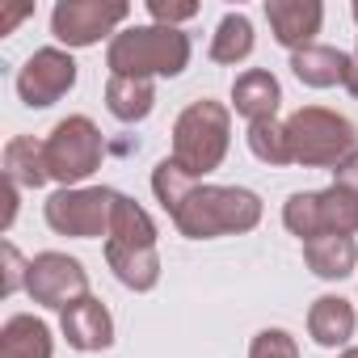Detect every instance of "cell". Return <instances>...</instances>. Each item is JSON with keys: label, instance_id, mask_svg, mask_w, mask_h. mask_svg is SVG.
Returning <instances> with one entry per match:
<instances>
[{"label": "cell", "instance_id": "1", "mask_svg": "<svg viewBox=\"0 0 358 358\" xmlns=\"http://www.w3.org/2000/svg\"><path fill=\"white\" fill-rule=\"evenodd\" d=\"M173 224L190 241H215L228 232H253L262 224V199L245 186H207L194 182L173 211Z\"/></svg>", "mask_w": 358, "mask_h": 358}, {"label": "cell", "instance_id": "2", "mask_svg": "<svg viewBox=\"0 0 358 358\" xmlns=\"http://www.w3.org/2000/svg\"><path fill=\"white\" fill-rule=\"evenodd\" d=\"M106 262L118 274V282L131 287V291H152L160 282L156 224L127 194L114 199V220H110V236H106Z\"/></svg>", "mask_w": 358, "mask_h": 358}, {"label": "cell", "instance_id": "3", "mask_svg": "<svg viewBox=\"0 0 358 358\" xmlns=\"http://www.w3.org/2000/svg\"><path fill=\"white\" fill-rule=\"evenodd\" d=\"M190 64V34L173 26H131L110 38V76H177Z\"/></svg>", "mask_w": 358, "mask_h": 358}, {"label": "cell", "instance_id": "4", "mask_svg": "<svg viewBox=\"0 0 358 358\" xmlns=\"http://www.w3.org/2000/svg\"><path fill=\"white\" fill-rule=\"evenodd\" d=\"M232 143V114L220 101H190L173 122V160L182 164L194 182L215 173Z\"/></svg>", "mask_w": 358, "mask_h": 358}, {"label": "cell", "instance_id": "5", "mask_svg": "<svg viewBox=\"0 0 358 358\" xmlns=\"http://www.w3.org/2000/svg\"><path fill=\"white\" fill-rule=\"evenodd\" d=\"M287 148L291 164L303 169H337L358 152V131L350 118L324 110V106H303L287 118Z\"/></svg>", "mask_w": 358, "mask_h": 358}, {"label": "cell", "instance_id": "6", "mask_svg": "<svg viewBox=\"0 0 358 358\" xmlns=\"http://www.w3.org/2000/svg\"><path fill=\"white\" fill-rule=\"evenodd\" d=\"M47 173H51V182H59L64 190H76L85 177L97 173L101 164V131L93 127V118L85 114H72L64 122H55V131L47 135Z\"/></svg>", "mask_w": 358, "mask_h": 358}, {"label": "cell", "instance_id": "7", "mask_svg": "<svg viewBox=\"0 0 358 358\" xmlns=\"http://www.w3.org/2000/svg\"><path fill=\"white\" fill-rule=\"evenodd\" d=\"M114 199H118V190H110V186L55 190V194L47 199V224H51V232H59V236H76V241L110 236Z\"/></svg>", "mask_w": 358, "mask_h": 358}, {"label": "cell", "instance_id": "8", "mask_svg": "<svg viewBox=\"0 0 358 358\" xmlns=\"http://www.w3.org/2000/svg\"><path fill=\"white\" fill-rule=\"evenodd\" d=\"M127 17H131V5H122V0H59L51 9V34L64 47H93L101 34H110Z\"/></svg>", "mask_w": 358, "mask_h": 358}, {"label": "cell", "instance_id": "9", "mask_svg": "<svg viewBox=\"0 0 358 358\" xmlns=\"http://www.w3.org/2000/svg\"><path fill=\"white\" fill-rule=\"evenodd\" d=\"M26 291H30L34 303L64 312L68 303H76V299L89 295V274H85V266H80L76 257H68V253H38V257L30 262Z\"/></svg>", "mask_w": 358, "mask_h": 358}, {"label": "cell", "instance_id": "10", "mask_svg": "<svg viewBox=\"0 0 358 358\" xmlns=\"http://www.w3.org/2000/svg\"><path fill=\"white\" fill-rule=\"evenodd\" d=\"M76 85V59L59 47H43L34 51L22 72H17V97L30 106V110H47L55 106L68 89Z\"/></svg>", "mask_w": 358, "mask_h": 358}, {"label": "cell", "instance_id": "11", "mask_svg": "<svg viewBox=\"0 0 358 358\" xmlns=\"http://www.w3.org/2000/svg\"><path fill=\"white\" fill-rule=\"evenodd\" d=\"M266 22H270L278 47H287L295 55V51L312 47V38L320 34L324 5L320 0H266Z\"/></svg>", "mask_w": 358, "mask_h": 358}, {"label": "cell", "instance_id": "12", "mask_svg": "<svg viewBox=\"0 0 358 358\" xmlns=\"http://www.w3.org/2000/svg\"><path fill=\"white\" fill-rule=\"evenodd\" d=\"M59 329H64L68 345L72 350H85V354L114 345V320H110V308L97 295H85V299L68 303L59 312Z\"/></svg>", "mask_w": 358, "mask_h": 358}, {"label": "cell", "instance_id": "13", "mask_svg": "<svg viewBox=\"0 0 358 358\" xmlns=\"http://www.w3.org/2000/svg\"><path fill=\"white\" fill-rule=\"evenodd\" d=\"M278 101H282V85H278V76L266 72V68H249V72H241V76L232 80V106H236V114L249 118V122L274 118Z\"/></svg>", "mask_w": 358, "mask_h": 358}, {"label": "cell", "instance_id": "14", "mask_svg": "<svg viewBox=\"0 0 358 358\" xmlns=\"http://www.w3.org/2000/svg\"><path fill=\"white\" fill-rule=\"evenodd\" d=\"M354 308H350V299H341V295H320L312 308H308V333H312V341L316 345H324V350H337V345H345L350 337H354Z\"/></svg>", "mask_w": 358, "mask_h": 358}, {"label": "cell", "instance_id": "15", "mask_svg": "<svg viewBox=\"0 0 358 358\" xmlns=\"http://www.w3.org/2000/svg\"><path fill=\"white\" fill-rule=\"evenodd\" d=\"M5 177L13 186H22V190H38V186H47L51 182V173H47V148L34 139V135H17V139H9L5 143Z\"/></svg>", "mask_w": 358, "mask_h": 358}, {"label": "cell", "instance_id": "16", "mask_svg": "<svg viewBox=\"0 0 358 358\" xmlns=\"http://www.w3.org/2000/svg\"><path fill=\"white\" fill-rule=\"evenodd\" d=\"M55 341L51 329L38 316H9L5 329H0V358H51Z\"/></svg>", "mask_w": 358, "mask_h": 358}, {"label": "cell", "instance_id": "17", "mask_svg": "<svg viewBox=\"0 0 358 358\" xmlns=\"http://www.w3.org/2000/svg\"><path fill=\"white\" fill-rule=\"evenodd\" d=\"M345 68H350V55L337 51V47H303L291 55V72L308 85V89H333V85H345Z\"/></svg>", "mask_w": 358, "mask_h": 358}, {"label": "cell", "instance_id": "18", "mask_svg": "<svg viewBox=\"0 0 358 358\" xmlns=\"http://www.w3.org/2000/svg\"><path fill=\"white\" fill-rule=\"evenodd\" d=\"M156 106V85L148 76H110L106 80V110L118 122H143Z\"/></svg>", "mask_w": 358, "mask_h": 358}, {"label": "cell", "instance_id": "19", "mask_svg": "<svg viewBox=\"0 0 358 358\" xmlns=\"http://www.w3.org/2000/svg\"><path fill=\"white\" fill-rule=\"evenodd\" d=\"M303 262H308V270H312L316 278L337 282V278L354 274L358 245H354V236H316V241L303 245Z\"/></svg>", "mask_w": 358, "mask_h": 358}, {"label": "cell", "instance_id": "20", "mask_svg": "<svg viewBox=\"0 0 358 358\" xmlns=\"http://www.w3.org/2000/svg\"><path fill=\"white\" fill-rule=\"evenodd\" d=\"M253 55V22L245 13H228L220 30L211 34V59L215 64H241Z\"/></svg>", "mask_w": 358, "mask_h": 358}, {"label": "cell", "instance_id": "21", "mask_svg": "<svg viewBox=\"0 0 358 358\" xmlns=\"http://www.w3.org/2000/svg\"><path fill=\"white\" fill-rule=\"evenodd\" d=\"M320 224H324V236H354L358 232V194L345 186L320 190Z\"/></svg>", "mask_w": 358, "mask_h": 358}, {"label": "cell", "instance_id": "22", "mask_svg": "<svg viewBox=\"0 0 358 358\" xmlns=\"http://www.w3.org/2000/svg\"><path fill=\"white\" fill-rule=\"evenodd\" d=\"M282 224L291 236H299L303 245L324 236V224H320V190H308V194H291L287 207H282Z\"/></svg>", "mask_w": 358, "mask_h": 358}, {"label": "cell", "instance_id": "23", "mask_svg": "<svg viewBox=\"0 0 358 358\" xmlns=\"http://www.w3.org/2000/svg\"><path fill=\"white\" fill-rule=\"evenodd\" d=\"M249 152H253L262 164H291V148H287V122H278V118L249 122Z\"/></svg>", "mask_w": 358, "mask_h": 358}, {"label": "cell", "instance_id": "24", "mask_svg": "<svg viewBox=\"0 0 358 358\" xmlns=\"http://www.w3.org/2000/svg\"><path fill=\"white\" fill-rule=\"evenodd\" d=\"M249 358H299V345L287 329H262L249 345Z\"/></svg>", "mask_w": 358, "mask_h": 358}, {"label": "cell", "instance_id": "25", "mask_svg": "<svg viewBox=\"0 0 358 358\" xmlns=\"http://www.w3.org/2000/svg\"><path fill=\"white\" fill-rule=\"evenodd\" d=\"M148 13H152V26H182L190 17H199V5L194 0H148Z\"/></svg>", "mask_w": 358, "mask_h": 358}, {"label": "cell", "instance_id": "26", "mask_svg": "<svg viewBox=\"0 0 358 358\" xmlns=\"http://www.w3.org/2000/svg\"><path fill=\"white\" fill-rule=\"evenodd\" d=\"M26 274H30V262H22V253L13 245H5V282H0V295H13L17 287H26Z\"/></svg>", "mask_w": 358, "mask_h": 358}, {"label": "cell", "instance_id": "27", "mask_svg": "<svg viewBox=\"0 0 358 358\" xmlns=\"http://www.w3.org/2000/svg\"><path fill=\"white\" fill-rule=\"evenodd\" d=\"M333 186H345V190H354V194H358V152L333 169Z\"/></svg>", "mask_w": 358, "mask_h": 358}, {"label": "cell", "instance_id": "28", "mask_svg": "<svg viewBox=\"0 0 358 358\" xmlns=\"http://www.w3.org/2000/svg\"><path fill=\"white\" fill-rule=\"evenodd\" d=\"M17 190H22V186H13L9 177H5V215H0V232H9L13 220H17Z\"/></svg>", "mask_w": 358, "mask_h": 358}, {"label": "cell", "instance_id": "29", "mask_svg": "<svg viewBox=\"0 0 358 358\" xmlns=\"http://www.w3.org/2000/svg\"><path fill=\"white\" fill-rule=\"evenodd\" d=\"M30 13H34V9H30V5H22V9H9V13H5V17H0V34H9V30H13V26H17V22H26V17H30Z\"/></svg>", "mask_w": 358, "mask_h": 358}, {"label": "cell", "instance_id": "30", "mask_svg": "<svg viewBox=\"0 0 358 358\" xmlns=\"http://www.w3.org/2000/svg\"><path fill=\"white\" fill-rule=\"evenodd\" d=\"M345 89L358 97V55H350V68H345Z\"/></svg>", "mask_w": 358, "mask_h": 358}, {"label": "cell", "instance_id": "31", "mask_svg": "<svg viewBox=\"0 0 358 358\" xmlns=\"http://www.w3.org/2000/svg\"><path fill=\"white\" fill-rule=\"evenodd\" d=\"M341 358H358V345H354V350H345V354H341Z\"/></svg>", "mask_w": 358, "mask_h": 358}, {"label": "cell", "instance_id": "32", "mask_svg": "<svg viewBox=\"0 0 358 358\" xmlns=\"http://www.w3.org/2000/svg\"><path fill=\"white\" fill-rule=\"evenodd\" d=\"M354 22H358V5H354Z\"/></svg>", "mask_w": 358, "mask_h": 358}, {"label": "cell", "instance_id": "33", "mask_svg": "<svg viewBox=\"0 0 358 358\" xmlns=\"http://www.w3.org/2000/svg\"><path fill=\"white\" fill-rule=\"evenodd\" d=\"M354 55H358V51H354Z\"/></svg>", "mask_w": 358, "mask_h": 358}]
</instances>
